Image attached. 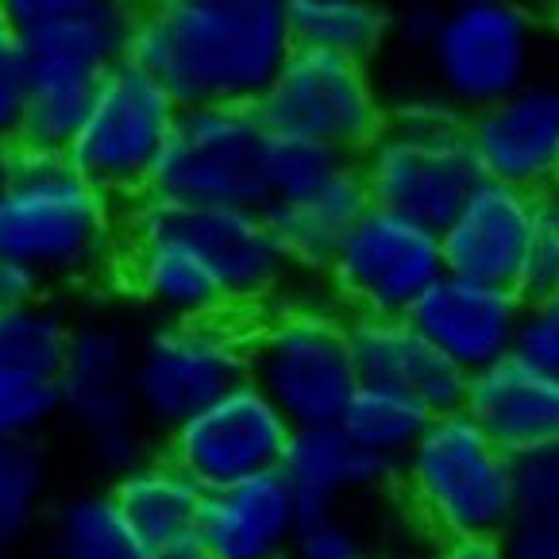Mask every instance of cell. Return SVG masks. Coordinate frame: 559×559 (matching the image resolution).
Masks as SVG:
<instances>
[{"mask_svg": "<svg viewBox=\"0 0 559 559\" xmlns=\"http://www.w3.org/2000/svg\"><path fill=\"white\" fill-rule=\"evenodd\" d=\"M289 55L286 0H158L128 35V62L178 108H255Z\"/></svg>", "mask_w": 559, "mask_h": 559, "instance_id": "obj_1", "label": "cell"}, {"mask_svg": "<svg viewBox=\"0 0 559 559\" xmlns=\"http://www.w3.org/2000/svg\"><path fill=\"white\" fill-rule=\"evenodd\" d=\"M123 205L93 190L67 151L16 143L0 193V259L32 266L50 289H93L120 278Z\"/></svg>", "mask_w": 559, "mask_h": 559, "instance_id": "obj_2", "label": "cell"}, {"mask_svg": "<svg viewBox=\"0 0 559 559\" xmlns=\"http://www.w3.org/2000/svg\"><path fill=\"white\" fill-rule=\"evenodd\" d=\"M0 9L27 55L20 143L67 151L108 70L128 58L135 9L123 0H0Z\"/></svg>", "mask_w": 559, "mask_h": 559, "instance_id": "obj_3", "label": "cell"}, {"mask_svg": "<svg viewBox=\"0 0 559 559\" xmlns=\"http://www.w3.org/2000/svg\"><path fill=\"white\" fill-rule=\"evenodd\" d=\"M397 493L409 518L440 540H498L518 518L513 455L467 413L432 417L397 463Z\"/></svg>", "mask_w": 559, "mask_h": 559, "instance_id": "obj_4", "label": "cell"}, {"mask_svg": "<svg viewBox=\"0 0 559 559\" xmlns=\"http://www.w3.org/2000/svg\"><path fill=\"white\" fill-rule=\"evenodd\" d=\"M251 382L297 428L340 425L359 390L352 329L329 297L297 294L251 321Z\"/></svg>", "mask_w": 559, "mask_h": 559, "instance_id": "obj_5", "label": "cell"}, {"mask_svg": "<svg viewBox=\"0 0 559 559\" xmlns=\"http://www.w3.org/2000/svg\"><path fill=\"white\" fill-rule=\"evenodd\" d=\"M251 379V321H155L135 336L132 390L151 432H174Z\"/></svg>", "mask_w": 559, "mask_h": 559, "instance_id": "obj_6", "label": "cell"}, {"mask_svg": "<svg viewBox=\"0 0 559 559\" xmlns=\"http://www.w3.org/2000/svg\"><path fill=\"white\" fill-rule=\"evenodd\" d=\"M178 116V100L123 58L100 82L82 128L70 140L67 158L93 190L128 209L155 190V170Z\"/></svg>", "mask_w": 559, "mask_h": 559, "instance_id": "obj_7", "label": "cell"}, {"mask_svg": "<svg viewBox=\"0 0 559 559\" xmlns=\"http://www.w3.org/2000/svg\"><path fill=\"white\" fill-rule=\"evenodd\" d=\"M540 20L513 0H460L440 12L425 50L432 93L475 116L533 85Z\"/></svg>", "mask_w": 559, "mask_h": 559, "instance_id": "obj_8", "label": "cell"}, {"mask_svg": "<svg viewBox=\"0 0 559 559\" xmlns=\"http://www.w3.org/2000/svg\"><path fill=\"white\" fill-rule=\"evenodd\" d=\"M271 143L255 108H181L151 193L198 209H266Z\"/></svg>", "mask_w": 559, "mask_h": 559, "instance_id": "obj_9", "label": "cell"}, {"mask_svg": "<svg viewBox=\"0 0 559 559\" xmlns=\"http://www.w3.org/2000/svg\"><path fill=\"white\" fill-rule=\"evenodd\" d=\"M255 116L278 140H309L359 158L386 132L390 105L367 62L294 50Z\"/></svg>", "mask_w": 559, "mask_h": 559, "instance_id": "obj_10", "label": "cell"}, {"mask_svg": "<svg viewBox=\"0 0 559 559\" xmlns=\"http://www.w3.org/2000/svg\"><path fill=\"white\" fill-rule=\"evenodd\" d=\"M132 213L178 231L216 274L231 317L255 321L266 309L297 297L301 274L282 251L263 209H198L147 193L132 201Z\"/></svg>", "mask_w": 559, "mask_h": 559, "instance_id": "obj_11", "label": "cell"}, {"mask_svg": "<svg viewBox=\"0 0 559 559\" xmlns=\"http://www.w3.org/2000/svg\"><path fill=\"white\" fill-rule=\"evenodd\" d=\"M444 274L437 231L370 205L321 282L344 317H409Z\"/></svg>", "mask_w": 559, "mask_h": 559, "instance_id": "obj_12", "label": "cell"}, {"mask_svg": "<svg viewBox=\"0 0 559 559\" xmlns=\"http://www.w3.org/2000/svg\"><path fill=\"white\" fill-rule=\"evenodd\" d=\"M359 178L374 209H386L428 231H444L463 201L483 186L463 132H413L386 123V132L359 158Z\"/></svg>", "mask_w": 559, "mask_h": 559, "instance_id": "obj_13", "label": "cell"}, {"mask_svg": "<svg viewBox=\"0 0 559 559\" xmlns=\"http://www.w3.org/2000/svg\"><path fill=\"white\" fill-rule=\"evenodd\" d=\"M289 440L294 425L247 379L198 417L166 432L163 455H170L201 490L213 493L282 471Z\"/></svg>", "mask_w": 559, "mask_h": 559, "instance_id": "obj_14", "label": "cell"}, {"mask_svg": "<svg viewBox=\"0 0 559 559\" xmlns=\"http://www.w3.org/2000/svg\"><path fill=\"white\" fill-rule=\"evenodd\" d=\"M467 147L483 181L551 198L559 190V85L533 82L467 116Z\"/></svg>", "mask_w": 559, "mask_h": 559, "instance_id": "obj_15", "label": "cell"}, {"mask_svg": "<svg viewBox=\"0 0 559 559\" xmlns=\"http://www.w3.org/2000/svg\"><path fill=\"white\" fill-rule=\"evenodd\" d=\"M548 224V198L483 181L440 231L444 271L483 286L513 289L528 263L536 236Z\"/></svg>", "mask_w": 559, "mask_h": 559, "instance_id": "obj_16", "label": "cell"}, {"mask_svg": "<svg viewBox=\"0 0 559 559\" xmlns=\"http://www.w3.org/2000/svg\"><path fill=\"white\" fill-rule=\"evenodd\" d=\"M525 301L513 289L444 274L413 305V329L467 379L513 359Z\"/></svg>", "mask_w": 559, "mask_h": 559, "instance_id": "obj_17", "label": "cell"}, {"mask_svg": "<svg viewBox=\"0 0 559 559\" xmlns=\"http://www.w3.org/2000/svg\"><path fill=\"white\" fill-rule=\"evenodd\" d=\"M132 367L135 336L116 317H78L67 362L58 370V417L82 440L105 428L140 420Z\"/></svg>", "mask_w": 559, "mask_h": 559, "instance_id": "obj_18", "label": "cell"}, {"mask_svg": "<svg viewBox=\"0 0 559 559\" xmlns=\"http://www.w3.org/2000/svg\"><path fill=\"white\" fill-rule=\"evenodd\" d=\"M128 247L120 263V286L158 321H209L231 317L216 274L178 231L123 209Z\"/></svg>", "mask_w": 559, "mask_h": 559, "instance_id": "obj_19", "label": "cell"}, {"mask_svg": "<svg viewBox=\"0 0 559 559\" xmlns=\"http://www.w3.org/2000/svg\"><path fill=\"white\" fill-rule=\"evenodd\" d=\"M359 386L405 394L428 417L460 413L467 402V374L428 344L409 317H347Z\"/></svg>", "mask_w": 559, "mask_h": 559, "instance_id": "obj_20", "label": "cell"}, {"mask_svg": "<svg viewBox=\"0 0 559 559\" xmlns=\"http://www.w3.org/2000/svg\"><path fill=\"white\" fill-rule=\"evenodd\" d=\"M301 525V506L274 471L205 493L198 536L216 559H294Z\"/></svg>", "mask_w": 559, "mask_h": 559, "instance_id": "obj_21", "label": "cell"}, {"mask_svg": "<svg viewBox=\"0 0 559 559\" xmlns=\"http://www.w3.org/2000/svg\"><path fill=\"white\" fill-rule=\"evenodd\" d=\"M282 478L294 490L305 521L344 513L347 502L370 493L397 490V463L362 452L344 437V428H297L282 460Z\"/></svg>", "mask_w": 559, "mask_h": 559, "instance_id": "obj_22", "label": "cell"}, {"mask_svg": "<svg viewBox=\"0 0 559 559\" xmlns=\"http://www.w3.org/2000/svg\"><path fill=\"white\" fill-rule=\"evenodd\" d=\"M463 413L518 460L536 448L559 444V379L513 355L467 382Z\"/></svg>", "mask_w": 559, "mask_h": 559, "instance_id": "obj_23", "label": "cell"}, {"mask_svg": "<svg viewBox=\"0 0 559 559\" xmlns=\"http://www.w3.org/2000/svg\"><path fill=\"white\" fill-rule=\"evenodd\" d=\"M367 186L359 178V166L352 163L332 181H324L321 190L305 193V198L271 201L263 213L271 221L274 236H278L282 251L297 266V274L321 278L336 259V251L344 247V239L352 236V228L367 216Z\"/></svg>", "mask_w": 559, "mask_h": 559, "instance_id": "obj_24", "label": "cell"}, {"mask_svg": "<svg viewBox=\"0 0 559 559\" xmlns=\"http://www.w3.org/2000/svg\"><path fill=\"white\" fill-rule=\"evenodd\" d=\"M108 493L116 498L123 521L140 536L143 548H158V544L198 536L205 490L170 455L155 452L147 463H140L135 471L116 478L108 486Z\"/></svg>", "mask_w": 559, "mask_h": 559, "instance_id": "obj_25", "label": "cell"}, {"mask_svg": "<svg viewBox=\"0 0 559 559\" xmlns=\"http://www.w3.org/2000/svg\"><path fill=\"white\" fill-rule=\"evenodd\" d=\"M294 50L370 62L390 43L394 12L374 0H286Z\"/></svg>", "mask_w": 559, "mask_h": 559, "instance_id": "obj_26", "label": "cell"}, {"mask_svg": "<svg viewBox=\"0 0 559 559\" xmlns=\"http://www.w3.org/2000/svg\"><path fill=\"white\" fill-rule=\"evenodd\" d=\"M147 548L128 528L116 498L78 490L58 498L47 513V559H143Z\"/></svg>", "mask_w": 559, "mask_h": 559, "instance_id": "obj_27", "label": "cell"}, {"mask_svg": "<svg viewBox=\"0 0 559 559\" xmlns=\"http://www.w3.org/2000/svg\"><path fill=\"white\" fill-rule=\"evenodd\" d=\"M70 336H74V317L55 297L20 305V309H0V362L12 370L58 382Z\"/></svg>", "mask_w": 559, "mask_h": 559, "instance_id": "obj_28", "label": "cell"}, {"mask_svg": "<svg viewBox=\"0 0 559 559\" xmlns=\"http://www.w3.org/2000/svg\"><path fill=\"white\" fill-rule=\"evenodd\" d=\"M428 413L417 402H409L405 394L379 386H359L347 402L340 428L344 437L352 440L362 452L379 455L386 463H402L409 455V448L425 437Z\"/></svg>", "mask_w": 559, "mask_h": 559, "instance_id": "obj_29", "label": "cell"}, {"mask_svg": "<svg viewBox=\"0 0 559 559\" xmlns=\"http://www.w3.org/2000/svg\"><path fill=\"white\" fill-rule=\"evenodd\" d=\"M50 513V455L43 440H0V548L27 540Z\"/></svg>", "mask_w": 559, "mask_h": 559, "instance_id": "obj_30", "label": "cell"}, {"mask_svg": "<svg viewBox=\"0 0 559 559\" xmlns=\"http://www.w3.org/2000/svg\"><path fill=\"white\" fill-rule=\"evenodd\" d=\"M58 420V382L0 362V440H43Z\"/></svg>", "mask_w": 559, "mask_h": 559, "instance_id": "obj_31", "label": "cell"}, {"mask_svg": "<svg viewBox=\"0 0 559 559\" xmlns=\"http://www.w3.org/2000/svg\"><path fill=\"white\" fill-rule=\"evenodd\" d=\"M352 163L355 158H344L340 151L321 147V143L278 140V135H274L271 166H266V178H271V201L305 198V193L321 190L324 181H332L344 166H352Z\"/></svg>", "mask_w": 559, "mask_h": 559, "instance_id": "obj_32", "label": "cell"}, {"mask_svg": "<svg viewBox=\"0 0 559 559\" xmlns=\"http://www.w3.org/2000/svg\"><path fill=\"white\" fill-rule=\"evenodd\" d=\"M27 112V55L16 24L0 9V147H16Z\"/></svg>", "mask_w": 559, "mask_h": 559, "instance_id": "obj_33", "label": "cell"}, {"mask_svg": "<svg viewBox=\"0 0 559 559\" xmlns=\"http://www.w3.org/2000/svg\"><path fill=\"white\" fill-rule=\"evenodd\" d=\"M85 463L97 471L100 478H108V486L116 478H123L128 471H135L140 463H147L155 455L151 448V428L143 420H132V425H116L105 428V432H93V437L82 440Z\"/></svg>", "mask_w": 559, "mask_h": 559, "instance_id": "obj_34", "label": "cell"}, {"mask_svg": "<svg viewBox=\"0 0 559 559\" xmlns=\"http://www.w3.org/2000/svg\"><path fill=\"white\" fill-rule=\"evenodd\" d=\"M518 355L521 362L556 374L559 379V289L548 297H533L525 301L521 313V332H518Z\"/></svg>", "mask_w": 559, "mask_h": 559, "instance_id": "obj_35", "label": "cell"}, {"mask_svg": "<svg viewBox=\"0 0 559 559\" xmlns=\"http://www.w3.org/2000/svg\"><path fill=\"white\" fill-rule=\"evenodd\" d=\"M374 556L367 533L344 513L329 518H309L297 533L294 559H367Z\"/></svg>", "mask_w": 559, "mask_h": 559, "instance_id": "obj_36", "label": "cell"}, {"mask_svg": "<svg viewBox=\"0 0 559 559\" xmlns=\"http://www.w3.org/2000/svg\"><path fill=\"white\" fill-rule=\"evenodd\" d=\"M518 502L528 510H559V444L536 448L513 460Z\"/></svg>", "mask_w": 559, "mask_h": 559, "instance_id": "obj_37", "label": "cell"}, {"mask_svg": "<svg viewBox=\"0 0 559 559\" xmlns=\"http://www.w3.org/2000/svg\"><path fill=\"white\" fill-rule=\"evenodd\" d=\"M502 540L513 559H559V510L518 506V518L510 521Z\"/></svg>", "mask_w": 559, "mask_h": 559, "instance_id": "obj_38", "label": "cell"}, {"mask_svg": "<svg viewBox=\"0 0 559 559\" xmlns=\"http://www.w3.org/2000/svg\"><path fill=\"white\" fill-rule=\"evenodd\" d=\"M559 289V231L551 228V221L540 228L533 251H528V263L521 271L518 294L521 301H533V297H548Z\"/></svg>", "mask_w": 559, "mask_h": 559, "instance_id": "obj_39", "label": "cell"}, {"mask_svg": "<svg viewBox=\"0 0 559 559\" xmlns=\"http://www.w3.org/2000/svg\"><path fill=\"white\" fill-rule=\"evenodd\" d=\"M440 12H444V9H437V4H409V9L394 12L390 39L402 43L409 55L425 58L428 43H432V35H437V27H440Z\"/></svg>", "mask_w": 559, "mask_h": 559, "instance_id": "obj_40", "label": "cell"}, {"mask_svg": "<svg viewBox=\"0 0 559 559\" xmlns=\"http://www.w3.org/2000/svg\"><path fill=\"white\" fill-rule=\"evenodd\" d=\"M50 297V286L32 271V266L16 263V259H0V309H20Z\"/></svg>", "mask_w": 559, "mask_h": 559, "instance_id": "obj_41", "label": "cell"}, {"mask_svg": "<svg viewBox=\"0 0 559 559\" xmlns=\"http://www.w3.org/2000/svg\"><path fill=\"white\" fill-rule=\"evenodd\" d=\"M428 559H513L506 540H440L428 551Z\"/></svg>", "mask_w": 559, "mask_h": 559, "instance_id": "obj_42", "label": "cell"}, {"mask_svg": "<svg viewBox=\"0 0 559 559\" xmlns=\"http://www.w3.org/2000/svg\"><path fill=\"white\" fill-rule=\"evenodd\" d=\"M143 559H216L209 551V544L201 536H186V540H174V544H158V548H147Z\"/></svg>", "mask_w": 559, "mask_h": 559, "instance_id": "obj_43", "label": "cell"}, {"mask_svg": "<svg viewBox=\"0 0 559 559\" xmlns=\"http://www.w3.org/2000/svg\"><path fill=\"white\" fill-rule=\"evenodd\" d=\"M9 174H12V147H0V193L9 186Z\"/></svg>", "mask_w": 559, "mask_h": 559, "instance_id": "obj_44", "label": "cell"}, {"mask_svg": "<svg viewBox=\"0 0 559 559\" xmlns=\"http://www.w3.org/2000/svg\"><path fill=\"white\" fill-rule=\"evenodd\" d=\"M548 221H551V228L559 231V190H556V193H551V198H548Z\"/></svg>", "mask_w": 559, "mask_h": 559, "instance_id": "obj_45", "label": "cell"}, {"mask_svg": "<svg viewBox=\"0 0 559 559\" xmlns=\"http://www.w3.org/2000/svg\"><path fill=\"white\" fill-rule=\"evenodd\" d=\"M0 559H9V548H0Z\"/></svg>", "mask_w": 559, "mask_h": 559, "instance_id": "obj_46", "label": "cell"}, {"mask_svg": "<svg viewBox=\"0 0 559 559\" xmlns=\"http://www.w3.org/2000/svg\"><path fill=\"white\" fill-rule=\"evenodd\" d=\"M367 559H382V556H379V551H374V556H367Z\"/></svg>", "mask_w": 559, "mask_h": 559, "instance_id": "obj_47", "label": "cell"}]
</instances>
